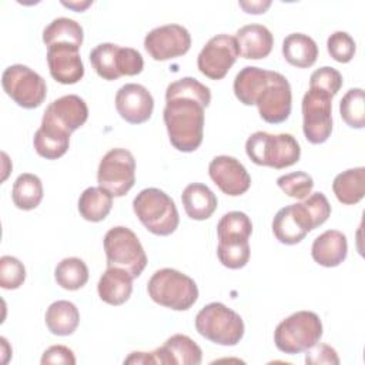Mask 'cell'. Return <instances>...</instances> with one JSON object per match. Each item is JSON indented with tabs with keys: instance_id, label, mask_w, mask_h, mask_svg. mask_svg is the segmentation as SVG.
Segmentation results:
<instances>
[{
	"instance_id": "16",
	"label": "cell",
	"mask_w": 365,
	"mask_h": 365,
	"mask_svg": "<svg viewBox=\"0 0 365 365\" xmlns=\"http://www.w3.org/2000/svg\"><path fill=\"white\" fill-rule=\"evenodd\" d=\"M208 174L214 184L227 195L238 197L251 187V177L247 168L231 155H217L210 161Z\"/></svg>"
},
{
	"instance_id": "30",
	"label": "cell",
	"mask_w": 365,
	"mask_h": 365,
	"mask_svg": "<svg viewBox=\"0 0 365 365\" xmlns=\"http://www.w3.org/2000/svg\"><path fill=\"white\" fill-rule=\"evenodd\" d=\"M11 200L14 205L23 211L37 208L43 200L41 180L31 173L20 174L13 184Z\"/></svg>"
},
{
	"instance_id": "22",
	"label": "cell",
	"mask_w": 365,
	"mask_h": 365,
	"mask_svg": "<svg viewBox=\"0 0 365 365\" xmlns=\"http://www.w3.org/2000/svg\"><path fill=\"white\" fill-rule=\"evenodd\" d=\"M133 279L134 278L125 269L107 267L97 284L98 297L108 305H121L131 297Z\"/></svg>"
},
{
	"instance_id": "3",
	"label": "cell",
	"mask_w": 365,
	"mask_h": 365,
	"mask_svg": "<svg viewBox=\"0 0 365 365\" xmlns=\"http://www.w3.org/2000/svg\"><path fill=\"white\" fill-rule=\"evenodd\" d=\"M147 292L155 304L174 311H187L198 299L194 279L173 268L155 271L148 279Z\"/></svg>"
},
{
	"instance_id": "13",
	"label": "cell",
	"mask_w": 365,
	"mask_h": 365,
	"mask_svg": "<svg viewBox=\"0 0 365 365\" xmlns=\"http://www.w3.org/2000/svg\"><path fill=\"white\" fill-rule=\"evenodd\" d=\"M191 47L190 31L180 24H164L145 34L144 48L155 61L184 56Z\"/></svg>"
},
{
	"instance_id": "40",
	"label": "cell",
	"mask_w": 365,
	"mask_h": 365,
	"mask_svg": "<svg viewBox=\"0 0 365 365\" xmlns=\"http://www.w3.org/2000/svg\"><path fill=\"white\" fill-rule=\"evenodd\" d=\"M329 56L338 63H349L354 58L356 46L346 31H335L327 40Z\"/></svg>"
},
{
	"instance_id": "24",
	"label": "cell",
	"mask_w": 365,
	"mask_h": 365,
	"mask_svg": "<svg viewBox=\"0 0 365 365\" xmlns=\"http://www.w3.org/2000/svg\"><path fill=\"white\" fill-rule=\"evenodd\" d=\"M272 71L254 66H247L235 76L234 94L244 106H254L259 91L269 81Z\"/></svg>"
},
{
	"instance_id": "38",
	"label": "cell",
	"mask_w": 365,
	"mask_h": 365,
	"mask_svg": "<svg viewBox=\"0 0 365 365\" xmlns=\"http://www.w3.org/2000/svg\"><path fill=\"white\" fill-rule=\"evenodd\" d=\"M277 185L288 195L297 200H304L314 188L312 177L305 171H294L278 177Z\"/></svg>"
},
{
	"instance_id": "1",
	"label": "cell",
	"mask_w": 365,
	"mask_h": 365,
	"mask_svg": "<svg viewBox=\"0 0 365 365\" xmlns=\"http://www.w3.org/2000/svg\"><path fill=\"white\" fill-rule=\"evenodd\" d=\"M204 106L187 97L167 100L163 118L170 143L182 153L195 151L204 137Z\"/></svg>"
},
{
	"instance_id": "11",
	"label": "cell",
	"mask_w": 365,
	"mask_h": 365,
	"mask_svg": "<svg viewBox=\"0 0 365 365\" xmlns=\"http://www.w3.org/2000/svg\"><path fill=\"white\" fill-rule=\"evenodd\" d=\"M240 56L235 37L217 34L211 37L197 57V67L210 80H221L227 76Z\"/></svg>"
},
{
	"instance_id": "44",
	"label": "cell",
	"mask_w": 365,
	"mask_h": 365,
	"mask_svg": "<svg viewBox=\"0 0 365 365\" xmlns=\"http://www.w3.org/2000/svg\"><path fill=\"white\" fill-rule=\"evenodd\" d=\"M43 365L46 364H66V365H74L76 364V356L73 351L68 346L64 345H53L47 348L43 352L41 361Z\"/></svg>"
},
{
	"instance_id": "36",
	"label": "cell",
	"mask_w": 365,
	"mask_h": 365,
	"mask_svg": "<svg viewBox=\"0 0 365 365\" xmlns=\"http://www.w3.org/2000/svg\"><path fill=\"white\" fill-rule=\"evenodd\" d=\"M175 97H187L200 101L205 108L211 103V91L210 88L200 83L194 77H182L168 84L165 90V101Z\"/></svg>"
},
{
	"instance_id": "43",
	"label": "cell",
	"mask_w": 365,
	"mask_h": 365,
	"mask_svg": "<svg viewBox=\"0 0 365 365\" xmlns=\"http://www.w3.org/2000/svg\"><path fill=\"white\" fill-rule=\"evenodd\" d=\"M305 362L309 365H321V364H329V365H338L339 358L336 351L327 345V344H315L309 349L305 351Z\"/></svg>"
},
{
	"instance_id": "18",
	"label": "cell",
	"mask_w": 365,
	"mask_h": 365,
	"mask_svg": "<svg viewBox=\"0 0 365 365\" xmlns=\"http://www.w3.org/2000/svg\"><path fill=\"white\" fill-rule=\"evenodd\" d=\"M80 47L70 44H54L47 47V64L51 77L61 84H76L84 76Z\"/></svg>"
},
{
	"instance_id": "5",
	"label": "cell",
	"mask_w": 365,
	"mask_h": 365,
	"mask_svg": "<svg viewBox=\"0 0 365 365\" xmlns=\"http://www.w3.org/2000/svg\"><path fill=\"white\" fill-rule=\"evenodd\" d=\"M322 336V322L312 311H298L282 319L274 331L275 346L288 355L305 352Z\"/></svg>"
},
{
	"instance_id": "28",
	"label": "cell",
	"mask_w": 365,
	"mask_h": 365,
	"mask_svg": "<svg viewBox=\"0 0 365 365\" xmlns=\"http://www.w3.org/2000/svg\"><path fill=\"white\" fill-rule=\"evenodd\" d=\"M33 145L40 157L46 160H57L67 153L70 145V134L51 125L41 124L34 133Z\"/></svg>"
},
{
	"instance_id": "42",
	"label": "cell",
	"mask_w": 365,
	"mask_h": 365,
	"mask_svg": "<svg viewBox=\"0 0 365 365\" xmlns=\"http://www.w3.org/2000/svg\"><path fill=\"white\" fill-rule=\"evenodd\" d=\"M144 60L140 51L131 47H121L118 50V73L120 76H137L143 71Z\"/></svg>"
},
{
	"instance_id": "41",
	"label": "cell",
	"mask_w": 365,
	"mask_h": 365,
	"mask_svg": "<svg viewBox=\"0 0 365 365\" xmlns=\"http://www.w3.org/2000/svg\"><path fill=\"white\" fill-rule=\"evenodd\" d=\"M309 87L324 90L334 97L342 87V76L334 67L324 66L311 74Z\"/></svg>"
},
{
	"instance_id": "15",
	"label": "cell",
	"mask_w": 365,
	"mask_h": 365,
	"mask_svg": "<svg viewBox=\"0 0 365 365\" xmlns=\"http://www.w3.org/2000/svg\"><path fill=\"white\" fill-rule=\"evenodd\" d=\"M315 228L317 227L302 202L289 204L281 208L272 220V232L275 238L287 245L301 242L305 235Z\"/></svg>"
},
{
	"instance_id": "37",
	"label": "cell",
	"mask_w": 365,
	"mask_h": 365,
	"mask_svg": "<svg viewBox=\"0 0 365 365\" xmlns=\"http://www.w3.org/2000/svg\"><path fill=\"white\" fill-rule=\"evenodd\" d=\"M248 240H218L217 255L220 262L230 269H240L250 259Z\"/></svg>"
},
{
	"instance_id": "29",
	"label": "cell",
	"mask_w": 365,
	"mask_h": 365,
	"mask_svg": "<svg viewBox=\"0 0 365 365\" xmlns=\"http://www.w3.org/2000/svg\"><path fill=\"white\" fill-rule=\"evenodd\" d=\"M113 207V195L101 187L86 188L78 198V212L90 222L103 221Z\"/></svg>"
},
{
	"instance_id": "10",
	"label": "cell",
	"mask_w": 365,
	"mask_h": 365,
	"mask_svg": "<svg viewBox=\"0 0 365 365\" xmlns=\"http://www.w3.org/2000/svg\"><path fill=\"white\" fill-rule=\"evenodd\" d=\"M302 131L311 144L325 143L332 133V96L309 87L302 97Z\"/></svg>"
},
{
	"instance_id": "31",
	"label": "cell",
	"mask_w": 365,
	"mask_h": 365,
	"mask_svg": "<svg viewBox=\"0 0 365 365\" xmlns=\"http://www.w3.org/2000/svg\"><path fill=\"white\" fill-rule=\"evenodd\" d=\"M84 31L80 23L68 17L54 19L44 30H43V41L44 44H70L80 47L83 44Z\"/></svg>"
},
{
	"instance_id": "27",
	"label": "cell",
	"mask_w": 365,
	"mask_h": 365,
	"mask_svg": "<svg viewBox=\"0 0 365 365\" xmlns=\"http://www.w3.org/2000/svg\"><path fill=\"white\" fill-rule=\"evenodd\" d=\"M336 200L345 205L358 204L365 195V168L356 167L339 173L332 182Z\"/></svg>"
},
{
	"instance_id": "2",
	"label": "cell",
	"mask_w": 365,
	"mask_h": 365,
	"mask_svg": "<svg viewBox=\"0 0 365 365\" xmlns=\"http://www.w3.org/2000/svg\"><path fill=\"white\" fill-rule=\"evenodd\" d=\"M245 153L257 165L282 170L299 161L301 147L291 134L255 131L245 143Z\"/></svg>"
},
{
	"instance_id": "45",
	"label": "cell",
	"mask_w": 365,
	"mask_h": 365,
	"mask_svg": "<svg viewBox=\"0 0 365 365\" xmlns=\"http://www.w3.org/2000/svg\"><path fill=\"white\" fill-rule=\"evenodd\" d=\"M240 7L250 14H262L267 11V9L271 6L269 0H264V1H240L238 3Z\"/></svg>"
},
{
	"instance_id": "26",
	"label": "cell",
	"mask_w": 365,
	"mask_h": 365,
	"mask_svg": "<svg viewBox=\"0 0 365 365\" xmlns=\"http://www.w3.org/2000/svg\"><path fill=\"white\" fill-rule=\"evenodd\" d=\"M46 327L57 336L71 335L80 322V312L77 307L66 299L50 304L44 315Z\"/></svg>"
},
{
	"instance_id": "7",
	"label": "cell",
	"mask_w": 365,
	"mask_h": 365,
	"mask_svg": "<svg viewBox=\"0 0 365 365\" xmlns=\"http://www.w3.org/2000/svg\"><path fill=\"white\" fill-rule=\"evenodd\" d=\"M107 267L123 268L133 278L141 275L147 265L145 251L138 237L127 227L118 225L110 228L103 240Z\"/></svg>"
},
{
	"instance_id": "23",
	"label": "cell",
	"mask_w": 365,
	"mask_h": 365,
	"mask_svg": "<svg viewBox=\"0 0 365 365\" xmlns=\"http://www.w3.org/2000/svg\"><path fill=\"white\" fill-rule=\"evenodd\" d=\"M181 201L185 214L195 221H202L210 218L217 210L218 200L215 194L201 182L188 184L181 194Z\"/></svg>"
},
{
	"instance_id": "25",
	"label": "cell",
	"mask_w": 365,
	"mask_h": 365,
	"mask_svg": "<svg viewBox=\"0 0 365 365\" xmlns=\"http://www.w3.org/2000/svg\"><path fill=\"white\" fill-rule=\"evenodd\" d=\"M282 56L294 67L308 68L318 57V46L304 33H291L282 41Z\"/></svg>"
},
{
	"instance_id": "21",
	"label": "cell",
	"mask_w": 365,
	"mask_h": 365,
	"mask_svg": "<svg viewBox=\"0 0 365 365\" xmlns=\"http://www.w3.org/2000/svg\"><path fill=\"white\" fill-rule=\"evenodd\" d=\"M348 254V241L344 232L338 230H328L318 235L311 247L314 261L322 267H338Z\"/></svg>"
},
{
	"instance_id": "12",
	"label": "cell",
	"mask_w": 365,
	"mask_h": 365,
	"mask_svg": "<svg viewBox=\"0 0 365 365\" xmlns=\"http://www.w3.org/2000/svg\"><path fill=\"white\" fill-rule=\"evenodd\" d=\"M254 106L258 107L259 117L265 123H284L289 117L292 106L291 86L287 77L278 71H272L269 81L259 91Z\"/></svg>"
},
{
	"instance_id": "9",
	"label": "cell",
	"mask_w": 365,
	"mask_h": 365,
	"mask_svg": "<svg viewBox=\"0 0 365 365\" xmlns=\"http://www.w3.org/2000/svg\"><path fill=\"white\" fill-rule=\"evenodd\" d=\"M98 187L113 197L125 195L135 182V160L125 148H113L100 160L97 170Z\"/></svg>"
},
{
	"instance_id": "39",
	"label": "cell",
	"mask_w": 365,
	"mask_h": 365,
	"mask_svg": "<svg viewBox=\"0 0 365 365\" xmlns=\"http://www.w3.org/2000/svg\"><path fill=\"white\" fill-rule=\"evenodd\" d=\"M26 279V268L20 259L11 255L0 258V285L3 289H17Z\"/></svg>"
},
{
	"instance_id": "20",
	"label": "cell",
	"mask_w": 365,
	"mask_h": 365,
	"mask_svg": "<svg viewBox=\"0 0 365 365\" xmlns=\"http://www.w3.org/2000/svg\"><path fill=\"white\" fill-rule=\"evenodd\" d=\"M235 41L240 54L248 60L265 58L274 46L271 31L262 24L242 26L235 33Z\"/></svg>"
},
{
	"instance_id": "34",
	"label": "cell",
	"mask_w": 365,
	"mask_h": 365,
	"mask_svg": "<svg viewBox=\"0 0 365 365\" xmlns=\"http://www.w3.org/2000/svg\"><path fill=\"white\" fill-rule=\"evenodd\" d=\"M339 114L351 128L365 127V94L362 88H349L339 101Z\"/></svg>"
},
{
	"instance_id": "33",
	"label": "cell",
	"mask_w": 365,
	"mask_h": 365,
	"mask_svg": "<svg viewBox=\"0 0 365 365\" xmlns=\"http://www.w3.org/2000/svg\"><path fill=\"white\" fill-rule=\"evenodd\" d=\"M118 44L101 43L90 51V63L101 78L111 81L121 77L118 73Z\"/></svg>"
},
{
	"instance_id": "32",
	"label": "cell",
	"mask_w": 365,
	"mask_h": 365,
	"mask_svg": "<svg viewBox=\"0 0 365 365\" xmlns=\"http://www.w3.org/2000/svg\"><path fill=\"white\" fill-rule=\"evenodd\" d=\"M56 282L68 291L83 288L88 281V268L86 262L77 257L61 259L54 269Z\"/></svg>"
},
{
	"instance_id": "19",
	"label": "cell",
	"mask_w": 365,
	"mask_h": 365,
	"mask_svg": "<svg viewBox=\"0 0 365 365\" xmlns=\"http://www.w3.org/2000/svg\"><path fill=\"white\" fill-rule=\"evenodd\" d=\"M155 364L163 365H200L202 359L201 348L187 335L175 334L164 345L154 349Z\"/></svg>"
},
{
	"instance_id": "35",
	"label": "cell",
	"mask_w": 365,
	"mask_h": 365,
	"mask_svg": "<svg viewBox=\"0 0 365 365\" xmlns=\"http://www.w3.org/2000/svg\"><path fill=\"white\" fill-rule=\"evenodd\" d=\"M252 234V222L245 212L230 211L221 217L217 225L218 240H248Z\"/></svg>"
},
{
	"instance_id": "17",
	"label": "cell",
	"mask_w": 365,
	"mask_h": 365,
	"mask_svg": "<svg viewBox=\"0 0 365 365\" xmlns=\"http://www.w3.org/2000/svg\"><path fill=\"white\" fill-rule=\"evenodd\" d=\"M115 108L127 123L141 124L150 120L154 110V98L144 86L128 83L118 88Z\"/></svg>"
},
{
	"instance_id": "14",
	"label": "cell",
	"mask_w": 365,
	"mask_h": 365,
	"mask_svg": "<svg viewBox=\"0 0 365 365\" xmlns=\"http://www.w3.org/2000/svg\"><path fill=\"white\" fill-rule=\"evenodd\" d=\"M88 118V107L86 101L76 96L68 94L51 101L41 118V124L51 125L67 134L80 128Z\"/></svg>"
},
{
	"instance_id": "8",
	"label": "cell",
	"mask_w": 365,
	"mask_h": 365,
	"mask_svg": "<svg viewBox=\"0 0 365 365\" xmlns=\"http://www.w3.org/2000/svg\"><path fill=\"white\" fill-rule=\"evenodd\" d=\"M1 86L17 106L29 110L41 106L47 94L44 78L23 64L9 66L3 71Z\"/></svg>"
},
{
	"instance_id": "6",
	"label": "cell",
	"mask_w": 365,
	"mask_h": 365,
	"mask_svg": "<svg viewBox=\"0 0 365 365\" xmlns=\"http://www.w3.org/2000/svg\"><path fill=\"white\" fill-rule=\"evenodd\" d=\"M195 329L214 344L234 346L242 339L245 328L240 314L222 302H211L197 314Z\"/></svg>"
},
{
	"instance_id": "4",
	"label": "cell",
	"mask_w": 365,
	"mask_h": 365,
	"mask_svg": "<svg viewBox=\"0 0 365 365\" xmlns=\"http://www.w3.org/2000/svg\"><path fill=\"white\" fill-rule=\"evenodd\" d=\"M133 210L140 222L154 235H170L180 222L175 202L160 188L141 190L133 200Z\"/></svg>"
},
{
	"instance_id": "46",
	"label": "cell",
	"mask_w": 365,
	"mask_h": 365,
	"mask_svg": "<svg viewBox=\"0 0 365 365\" xmlns=\"http://www.w3.org/2000/svg\"><path fill=\"white\" fill-rule=\"evenodd\" d=\"M61 4L66 6V7H68V9H73V10H76V11H83V10H86L88 6H91L93 1H84V3H71V1L66 3V1H61Z\"/></svg>"
}]
</instances>
